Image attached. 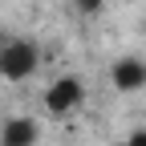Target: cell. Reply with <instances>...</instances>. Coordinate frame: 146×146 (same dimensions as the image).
I'll return each mask as SVG.
<instances>
[{
	"mask_svg": "<svg viewBox=\"0 0 146 146\" xmlns=\"http://www.w3.org/2000/svg\"><path fill=\"white\" fill-rule=\"evenodd\" d=\"M33 142H36V122H33V118H12V122H4L0 146H33Z\"/></svg>",
	"mask_w": 146,
	"mask_h": 146,
	"instance_id": "4",
	"label": "cell"
},
{
	"mask_svg": "<svg viewBox=\"0 0 146 146\" xmlns=\"http://www.w3.org/2000/svg\"><path fill=\"white\" fill-rule=\"evenodd\" d=\"M126 146H146V130H134L130 138H126Z\"/></svg>",
	"mask_w": 146,
	"mask_h": 146,
	"instance_id": "6",
	"label": "cell"
},
{
	"mask_svg": "<svg viewBox=\"0 0 146 146\" xmlns=\"http://www.w3.org/2000/svg\"><path fill=\"white\" fill-rule=\"evenodd\" d=\"M73 8H77V12H85V16H94V12L102 8V0H73Z\"/></svg>",
	"mask_w": 146,
	"mask_h": 146,
	"instance_id": "5",
	"label": "cell"
},
{
	"mask_svg": "<svg viewBox=\"0 0 146 146\" xmlns=\"http://www.w3.org/2000/svg\"><path fill=\"white\" fill-rule=\"evenodd\" d=\"M81 98H85V85L77 77H57L45 89V110L53 118H65V114H73V110L81 106Z\"/></svg>",
	"mask_w": 146,
	"mask_h": 146,
	"instance_id": "2",
	"label": "cell"
},
{
	"mask_svg": "<svg viewBox=\"0 0 146 146\" xmlns=\"http://www.w3.org/2000/svg\"><path fill=\"white\" fill-rule=\"evenodd\" d=\"M36 61H41V53H36L33 41L12 36V41L0 45V77H8V81H25L29 73L36 69Z\"/></svg>",
	"mask_w": 146,
	"mask_h": 146,
	"instance_id": "1",
	"label": "cell"
},
{
	"mask_svg": "<svg viewBox=\"0 0 146 146\" xmlns=\"http://www.w3.org/2000/svg\"><path fill=\"white\" fill-rule=\"evenodd\" d=\"M110 81H114L122 94H134V89H142V85H146V65H142V61H134V57H122L114 69H110Z\"/></svg>",
	"mask_w": 146,
	"mask_h": 146,
	"instance_id": "3",
	"label": "cell"
},
{
	"mask_svg": "<svg viewBox=\"0 0 146 146\" xmlns=\"http://www.w3.org/2000/svg\"><path fill=\"white\" fill-rule=\"evenodd\" d=\"M122 146H126V142H122Z\"/></svg>",
	"mask_w": 146,
	"mask_h": 146,
	"instance_id": "7",
	"label": "cell"
}]
</instances>
